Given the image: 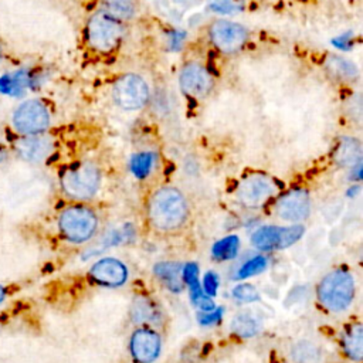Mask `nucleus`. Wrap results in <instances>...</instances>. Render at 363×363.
<instances>
[{
  "mask_svg": "<svg viewBox=\"0 0 363 363\" xmlns=\"http://www.w3.org/2000/svg\"><path fill=\"white\" fill-rule=\"evenodd\" d=\"M184 196L174 187H162L155 191L149 203V218L157 230L179 228L187 218Z\"/></svg>",
  "mask_w": 363,
  "mask_h": 363,
  "instance_id": "nucleus-1",
  "label": "nucleus"
},
{
  "mask_svg": "<svg viewBox=\"0 0 363 363\" xmlns=\"http://www.w3.org/2000/svg\"><path fill=\"white\" fill-rule=\"evenodd\" d=\"M318 296L320 303L329 311L346 309L354 296L353 277L345 269H335L329 272L318 286Z\"/></svg>",
  "mask_w": 363,
  "mask_h": 363,
  "instance_id": "nucleus-2",
  "label": "nucleus"
},
{
  "mask_svg": "<svg viewBox=\"0 0 363 363\" xmlns=\"http://www.w3.org/2000/svg\"><path fill=\"white\" fill-rule=\"evenodd\" d=\"M123 35V26L119 20L105 11H96L91 16L86 26L88 43L99 52H109L118 47Z\"/></svg>",
  "mask_w": 363,
  "mask_h": 363,
  "instance_id": "nucleus-3",
  "label": "nucleus"
},
{
  "mask_svg": "<svg viewBox=\"0 0 363 363\" xmlns=\"http://www.w3.org/2000/svg\"><path fill=\"white\" fill-rule=\"evenodd\" d=\"M99 182V170L92 163L72 166L61 174V187L64 193L77 200L91 199L96 193Z\"/></svg>",
  "mask_w": 363,
  "mask_h": 363,
  "instance_id": "nucleus-4",
  "label": "nucleus"
},
{
  "mask_svg": "<svg viewBox=\"0 0 363 363\" xmlns=\"http://www.w3.org/2000/svg\"><path fill=\"white\" fill-rule=\"evenodd\" d=\"M98 225L92 210L81 206H72L62 210L58 218L61 234L72 242H82L92 237Z\"/></svg>",
  "mask_w": 363,
  "mask_h": 363,
  "instance_id": "nucleus-5",
  "label": "nucleus"
},
{
  "mask_svg": "<svg viewBox=\"0 0 363 363\" xmlns=\"http://www.w3.org/2000/svg\"><path fill=\"white\" fill-rule=\"evenodd\" d=\"M113 102L126 111H136L146 105L149 99V86L146 81L135 74H126L118 78L112 88Z\"/></svg>",
  "mask_w": 363,
  "mask_h": 363,
  "instance_id": "nucleus-6",
  "label": "nucleus"
},
{
  "mask_svg": "<svg viewBox=\"0 0 363 363\" xmlns=\"http://www.w3.org/2000/svg\"><path fill=\"white\" fill-rule=\"evenodd\" d=\"M11 123L21 135L43 133L50 126V112L41 101L30 99L16 108Z\"/></svg>",
  "mask_w": 363,
  "mask_h": 363,
  "instance_id": "nucleus-7",
  "label": "nucleus"
},
{
  "mask_svg": "<svg viewBox=\"0 0 363 363\" xmlns=\"http://www.w3.org/2000/svg\"><path fill=\"white\" fill-rule=\"evenodd\" d=\"M277 191L275 182L261 173H251L245 176L237 187V200L248 207L257 208L264 206Z\"/></svg>",
  "mask_w": 363,
  "mask_h": 363,
  "instance_id": "nucleus-8",
  "label": "nucleus"
},
{
  "mask_svg": "<svg viewBox=\"0 0 363 363\" xmlns=\"http://www.w3.org/2000/svg\"><path fill=\"white\" fill-rule=\"evenodd\" d=\"M303 234V227L299 224L291 227L265 225L258 228L251 240L252 244L261 251H271L275 248H286L296 242Z\"/></svg>",
  "mask_w": 363,
  "mask_h": 363,
  "instance_id": "nucleus-9",
  "label": "nucleus"
},
{
  "mask_svg": "<svg viewBox=\"0 0 363 363\" xmlns=\"http://www.w3.org/2000/svg\"><path fill=\"white\" fill-rule=\"evenodd\" d=\"M208 34L216 48L225 54H231L241 50L248 37V31L245 27H242L238 23L227 20L213 23Z\"/></svg>",
  "mask_w": 363,
  "mask_h": 363,
  "instance_id": "nucleus-10",
  "label": "nucleus"
},
{
  "mask_svg": "<svg viewBox=\"0 0 363 363\" xmlns=\"http://www.w3.org/2000/svg\"><path fill=\"white\" fill-rule=\"evenodd\" d=\"M180 89L190 96H204L213 86L208 71L199 62H187L179 77Z\"/></svg>",
  "mask_w": 363,
  "mask_h": 363,
  "instance_id": "nucleus-11",
  "label": "nucleus"
},
{
  "mask_svg": "<svg viewBox=\"0 0 363 363\" xmlns=\"http://www.w3.org/2000/svg\"><path fill=\"white\" fill-rule=\"evenodd\" d=\"M17 155L30 163H40L45 160L52 152V140L48 136L24 135L14 143Z\"/></svg>",
  "mask_w": 363,
  "mask_h": 363,
  "instance_id": "nucleus-12",
  "label": "nucleus"
},
{
  "mask_svg": "<svg viewBox=\"0 0 363 363\" xmlns=\"http://www.w3.org/2000/svg\"><path fill=\"white\" fill-rule=\"evenodd\" d=\"M309 208V196L305 190L301 189L288 191L277 203L278 216L286 221H301L306 218Z\"/></svg>",
  "mask_w": 363,
  "mask_h": 363,
  "instance_id": "nucleus-13",
  "label": "nucleus"
},
{
  "mask_svg": "<svg viewBox=\"0 0 363 363\" xmlns=\"http://www.w3.org/2000/svg\"><path fill=\"white\" fill-rule=\"evenodd\" d=\"M89 275L94 281L108 286H119L126 281L128 269L116 258H102L92 265Z\"/></svg>",
  "mask_w": 363,
  "mask_h": 363,
  "instance_id": "nucleus-14",
  "label": "nucleus"
},
{
  "mask_svg": "<svg viewBox=\"0 0 363 363\" xmlns=\"http://www.w3.org/2000/svg\"><path fill=\"white\" fill-rule=\"evenodd\" d=\"M130 350L138 362L150 363L160 352V339L149 329H139L130 339Z\"/></svg>",
  "mask_w": 363,
  "mask_h": 363,
  "instance_id": "nucleus-15",
  "label": "nucleus"
},
{
  "mask_svg": "<svg viewBox=\"0 0 363 363\" xmlns=\"http://www.w3.org/2000/svg\"><path fill=\"white\" fill-rule=\"evenodd\" d=\"M33 78L30 72L24 68L6 74L0 77V94L11 95V96H21L28 86L33 85Z\"/></svg>",
  "mask_w": 363,
  "mask_h": 363,
  "instance_id": "nucleus-16",
  "label": "nucleus"
},
{
  "mask_svg": "<svg viewBox=\"0 0 363 363\" xmlns=\"http://www.w3.org/2000/svg\"><path fill=\"white\" fill-rule=\"evenodd\" d=\"M183 267L179 262H159L155 265L156 277L169 288L172 292H180L183 289Z\"/></svg>",
  "mask_w": 363,
  "mask_h": 363,
  "instance_id": "nucleus-17",
  "label": "nucleus"
},
{
  "mask_svg": "<svg viewBox=\"0 0 363 363\" xmlns=\"http://www.w3.org/2000/svg\"><path fill=\"white\" fill-rule=\"evenodd\" d=\"M130 316L136 323H157L160 319V313L155 303L146 296H135L130 306Z\"/></svg>",
  "mask_w": 363,
  "mask_h": 363,
  "instance_id": "nucleus-18",
  "label": "nucleus"
},
{
  "mask_svg": "<svg viewBox=\"0 0 363 363\" xmlns=\"http://www.w3.org/2000/svg\"><path fill=\"white\" fill-rule=\"evenodd\" d=\"M362 159L360 142L354 138H343L335 152V160L340 166H356Z\"/></svg>",
  "mask_w": 363,
  "mask_h": 363,
  "instance_id": "nucleus-19",
  "label": "nucleus"
},
{
  "mask_svg": "<svg viewBox=\"0 0 363 363\" xmlns=\"http://www.w3.org/2000/svg\"><path fill=\"white\" fill-rule=\"evenodd\" d=\"M343 349L353 360H360L363 356V328L360 323L352 325L343 336Z\"/></svg>",
  "mask_w": 363,
  "mask_h": 363,
  "instance_id": "nucleus-20",
  "label": "nucleus"
},
{
  "mask_svg": "<svg viewBox=\"0 0 363 363\" xmlns=\"http://www.w3.org/2000/svg\"><path fill=\"white\" fill-rule=\"evenodd\" d=\"M102 11L119 21H123L133 17L136 4L135 0H102Z\"/></svg>",
  "mask_w": 363,
  "mask_h": 363,
  "instance_id": "nucleus-21",
  "label": "nucleus"
},
{
  "mask_svg": "<svg viewBox=\"0 0 363 363\" xmlns=\"http://www.w3.org/2000/svg\"><path fill=\"white\" fill-rule=\"evenodd\" d=\"M231 330L241 337H250L259 330V322L252 315L241 313L231 320Z\"/></svg>",
  "mask_w": 363,
  "mask_h": 363,
  "instance_id": "nucleus-22",
  "label": "nucleus"
},
{
  "mask_svg": "<svg viewBox=\"0 0 363 363\" xmlns=\"http://www.w3.org/2000/svg\"><path fill=\"white\" fill-rule=\"evenodd\" d=\"M240 240L237 235H227L213 245V257L217 259H231L237 255Z\"/></svg>",
  "mask_w": 363,
  "mask_h": 363,
  "instance_id": "nucleus-23",
  "label": "nucleus"
},
{
  "mask_svg": "<svg viewBox=\"0 0 363 363\" xmlns=\"http://www.w3.org/2000/svg\"><path fill=\"white\" fill-rule=\"evenodd\" d=\"M182 275H183V281L190 288L191 302L196 303L204 295V292H203V289L199 284V267H197V264H193V262L186 264L182 269Z\"/></svg>",
  "mask_w": 363,
  "mask_h": 363,
  "instance_id": "nucleus-24",
  "label": "nucleus"
},
{
  "mask_svg": "<svg viewBox=\"0 0 363 363\" xmlns=\"http://www.w3.org/2000/svg\"><path fill=\"white\" fill-rule=\"evenodd\" d=\"M328 67L332 72H335L339 78H345V79H354L357 77V68L356 65L345 58L332 55L328 58Z\"/></svg>",
  "mask_w": 363,
  "mask_h": 363,
  "instance_id": "nucleus-25",
  "label": "nucleus"
},
{
  "mask_svg": "<svg viewBox=\"0 0 363 363\" xmlns=\"http://www.w3.org/2000/svg\"><path fill=\"white\" fill-rule=\"evenodd\" d=\"M155 159H156L155 155L150 152H142L135 155L130 160L132 173L139 179L146 177L155 164Z\"/></svg>",
  "mask_w": 363,
  "mask_h": 363,
  "instance_id": "nucleus-26",
  "label": "nucleus"
},
{
  "mask_svg": "<svg viewBox=\"0 0 363 363\" xmlns=\"http://www.w3.org/2000/svg\"><path fill=\"white\" fill-rule=\"evenodd\" d=\"M207 6L214 13L231 16L244 10L245 0H207Z\"/></svg>",
  "mask_w": 363,
  "mask_h": 363,
  "instance_id": "nucleus-27",
  "label": "nucleus"
},
{
  "mask_svg": "<svg viewBox=\"0 0 363 363\" xmlns=\"http://www.w3.org/2000/svg\"><path fill=\"white\" fill-rule=\"evenodd\" d=\"M267 267V258L262 255H257L254 258H251L250 261H247L238 271L237 277L238 278H250L252 275H257L259 272H262Z\"/></svg>",
  "mask_w": 363,
  "mask_h": 363,
  "instance_id": "nucleus-28",
  "label": "nucleus"
},
{
  "mask_svg": "<svg viewBox=\"0 0 363 363\" xmlns=\"http://www.w3.org/2000/svg\"><path fill=\"white\" fill-rule=\"evenodd\" d=\"M233 296L240 302H254L258 299L259 295L252 285L241 284L233 289Z\"/></svg>",
  "mask_w": 363,
  "mask_h": 363,
  "instance_id": "nucleus-29",
  "label": "nucleus"
},
{
  "mask_svg": "<svg viewBox=\"0 0 363 363\" xmlns=\"http://www.w3.org/2000/svg\"><path fill=\"white\" fill-rule=\"evenodd\" d=\"M294 359H296L298 362H302V363H306L309 360H315L316 359V349L312 345L303 342V343L294 347Z\"/></svg>",
  "mask_w": 363,
  "mask_h": 363,
  "instance_id": "nucleus-30",
  "label": "nucleus"
},
{
  "mask_svg": "<svg viewBox=\"0 0 363 363\" xmlns=\"http://www.w3.org/2000/svg\"><path fill=\"white\" fill-rule=\"evenodd\" d=\"M223 316V308H217L208 312H200L197 315V319L201 325H211V323H217Z\"/></svg>",
  "mask_w": 363,
  "mask_h": 363,
  "instance_id": "nucleus-31",
  "label": "nucleus"
},
{
  "mask_svg": "<svg viewBox=\"0 0 363 363\" xmlns=\"http://www.w3.org/2000/svg\"><path fill=\"white\" fill-rule=\"evenodd\" d=\"M203 288H204V294L208 296H214L217 294V288H218V279L217 275L214 272H207L203 278Z\"/></svg>",
  "mask_w": 363,
  "mask_h": 363,
  "instance_id": "nucleus-32",
  "label": "nucleus"
},
{
  "mask_svg": "<svg viewBox=\"0 0 363 363\" xmlns=\"http://www.w3.org/2000/svg\"><path fill=\"white\" fill-rule=\"evenodd\" d=\"M183 38H184V33L183 31H173L169 34V45H170V50L176 51L182 47L183 44Z\"/></svg>",
  "mask_w": 363,
  "mask_h": 363,
  "instance_id": "nucleus-33",
  "label": "nucleus"
},
{
  "mask_svg": "<svg viewBox=\"0 0 363 363\" xmlns=\"http://www.w3.org/2000/svg\"><path fill=\"white\" fill-rule=\"evenodd\" d=\"M350 34H343L337 38L333 40V44L337 47V48H342V50H349L350 48Z\"/></svg>",
  "mask_w": 363,
  "mask_h": 363,
  "instance_id": "nucleus-34",
  "label": "nucleus"
},
{
  "mask_svg": "<svg viewBox=\"0 0 363 363\" xmlns=\"http://www.w3.org/2000/svg\"><path fill=\"white\" fill-rule=\"evenodd\" d=\"M6 156H7V152H6L4 146H3V145H1V142H0V163L6 159Z\"/></svg>",
  "mask_w": 363,
  "mask_h": 363,
  "instance_id": "nucleus-35",
  "label": "nucleus"
},
{
  "mask_svg": "<svg viewBox=\"0 0 363 363\" xmlns=\"http://www.w3.org/2000/svg\"><path fill=\"white\" fill-rule=\"evenodd\" d=\"M4 298H6V289L0 285V303L4 301Z\"/></svg>",
  "mask_w": 363,
  "mask_h": 363,
  "instance_id": "nucleus-36",
  "label": "nucleus"
},
{
  "mask_svg": "<svg viewBox=\"0 0 363 363\" xmlns=\"http://www.w3.org/2000/svg\"><path fill=\"white\" fill-rule=\"evenodd\" d=\"M1 60H3V50H1V47H0V64H1Z\"/></svg>",
  "mask_w": 363,
  "mask_h": 363,
  "instance_id": "nucleus-37",
  "label": "nucleus"
}]
</instances>
